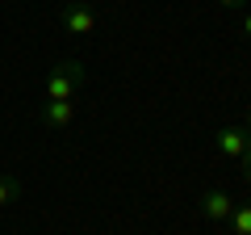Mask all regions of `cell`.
<instances>
[{
    "label": "cell",
    "instance_id": "1",
    "mask_svg": "<svg viewBox=\"0 0 251 235\" xmlns=\"http://www.w3.org/2000/svg\"><path fill=\"white\" fill-rule=\"evenodd\" d=\"M84 63L80 59H63V63L50 67V76H46V101H75V88L84 84Z\"/></svg>",
    "mask_w": 251,
    "mask_h": 235
},
{
    "label": "cell",
    "instance_id": "2",
    "mask_svg": "<svg viewBox=\"0 0 251 235\" xmlns=\"http://www.w3.org/2000/svg\"><path fill=\"white\" fill-rule=\"evenodd\" d=\"M63 29L75 38H88L92 29H97V13L84 4V0H75V4H63Z\"/></svg>",
    "mask_w": 251,
    "mask_h": 235
},
{
    "label": "cell",
    "instance_id": "3",
    "mask_svg": "<svg viewBox=\"0 0 251 235\" xmlns=\"http://www.w3.org/2000/svg\"><path fill=\"white\" fill-rule=\"evenodd\" d=\"M214 143H218V151H222L226 160H243V151H247L251 139H247V130H243V126H222L214 135Z\"/></svg>",
    "mask_w": 251,
    "mask_h": 235
},
{
    "label": "cell",
    "instance_id": "4",
    "mask_svg": "<svg viewBox=\"0 0 251 235\" xmlns=\"http://www.w3.org/2000/svg\"><path fill=\"white\" fill-rule=\"evenodd\" d=\"M75 122V101H42V126L67 130Z\"/></svg>",
    "mask_w": 251,
    "mask_h": 235
},
{
    "label": "cell",
    "instance_id": "5",
    "mask_svg": "<svg viewBox=\"0 0 251 235\" xmlns=\"http://www.w3.org/2000/svg\"><path fill=\"white\" fill-rule=\"evenodd\" d=\"M230 210H234V198H230V193H222V189H209L205 198H201V214H205L209 223H226Z\"/></svg>",
    "mask_w": 251,
    "mask_h": 235
},
{
    "label": "cell",
    "instance_id": "6",
    "mask_svg": "<svg viewBox=\"0 0 251 235\" xmlns=\"http://www.w3.org/2000/svg\"><path fill=\"white\" fill-rule=\"evenodd\" d=\"M226 223H230V235H251V202H234V210H230V218H226Z\"/></svg>",
    "mask_w": 251,
    "mask_h": 235
},
{
    "label": "cell",
    "instance_id": "7",
    "mask_svg": "<svg viewBox=\"0 0 251 235\" xmlns=\"http://www.w3.org/2000/svg\"><path fill=\"white\" fill-rule=\"evenodd\" d=\"M17 193H21L17 176H9V172H0V206H13V202H17Z\"/></svg>",
    "mask_w": 251,
    "mask_h": 235
},
{
    "label": "cell",
    "instance_id": "8",
    "mask_svg": "<svg viewBox=\"0 0 251 235\" xmlns=\"http://www.w3.org/2000/svg\"><path fill=\"white\" fill-rule=\"evenodd\" d=\"M243 176L251 181V143H247V151H243Z\"/></svg>",
    "mask_w": 251,
    "mask_h": 235
},
{
    "label": "cell",
    "instance_id": "9",
    "mask_svg": "<svg viewBox=\"0 0 251 235\" xmlns=\"http://www.w3.org/2000/svg\"><path fill=\"white\" fill-rule=\"evenodd\" d=\"M218 4H222V9H239L243 0H218Z\"/></svg>",
    "mask_w": 251,
    "mask_h": 235
},
{
    "label": "cell",
    "instance_id": "10",
    "mask_svg": "<svg viewBox=\"0 0 251 235\" xmlns=\"http://www.w3.org/2000/svg\"><path fill=\"white\" fill-rule=\"evenodd\" d=\"M243 34L251 38V13H247V17H243Z\"/></svg>",
    "mask_w": 251,
    "mask_h": 235
},
{
    "label": "cell",
    "instance_id": "11",
    "mask_svg": "<svg viewBox=\"0 0 251 235\" xmlns=\"http://www.w3.org/2000/svg\"><path fill=\"white\" fill-rule=\"evenodd\" d=\"M243 130H247V139H251V105H247V122H243Z\"/></svg>",
    "mask_w": 251,
    "mask_h": 235
},
{
    "label": "cell",
    "instance_id": "12",
    "mask_svg": "<svg viewBox=\"0 0 251 235\" xmlns=\"http://www.w3.org/2000/svg\"><path fill=\"white\" fill-rule=\"evenodd\" d=\"M63 4H75V0H63Z\"/></svg>",
    "mask_w": 251,
    "mask_h": 235
}]
</instances>
